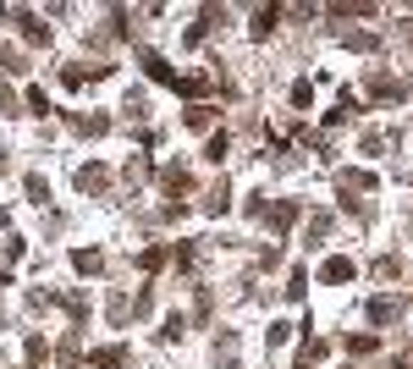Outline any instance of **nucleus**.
<instances>
[{"label": "nucleus", "mask_w": 413, "mask_h": 369, "mask_svg": "<svg viewBox=\"0 0 413 369\" xmlns=\"http://www.w3.org/2000/svg\"><path fill=\"white\" fill-rule=\"evenodd\" d=\"M78 187H83V193H105V187H110V171H105V165H83Z\"/></svg>", "instance_id": "f257e3e1"}, {"label": "nucleus", "mask_w": 413, "mask_h": 369, "mask_svg": "<svg viewBox=\"0 0 413 369\" xmlns=\"http://www.w3.org/2000/svg\"><path fill=\"white\" fill-rule=\"evenodd\" d=\"M336 187L347 193V204H352V193H370L375 177H370V171H342V177H336Z\"/></svg>", "instance_id": "f03ea898"}, {"label": "nucleus", "mask_w": 413, "mask_h": 369, "mask_svg": "<svg viewBox=\"0 0 413 369\" xmlns=\"http://www.w3.org/2000/svg\"><path fill=\"white\" fill-rule=\"evenodd\" d=\"M320 281H330V287L336 281H352V259H325L320 265Z\"/></svg>", "instance_id": "7ed1b4c3"}, {"label": "nucleus", "mask_w": 413, "mask_h": 369, "mask_svg": "<svg viewBox=\"0 0 413 369\" xmlns=\"http://www.w3.org/2000/svg\"><path fill=\"white\" fill-rule=\"evenodd\" d=\"M265 215H270V226L281 232V226H292V221H298V204H292V199H281V204H265Z\"/></svg>", "instance_id": "20e7f679"}, {"label": "nucleus", "mask_w": 413, "mask_h": 369, "mask_svg": "<svg viewBox=\"0 0 413 369\" xmlns=\"http://www.w3.org/2000/svg\"><path fill=\"white\" fill-rule=\"evenodd\" d=\"M370 94H380V100H402V83L386 78V72H375V78H370Z\"/></svg>", "instance_id": "39448f33"}, {"label": "nucleus", "mask_w": 413, "mask_h": 369, "mask_svg": "<svg viewBox=\"0 0 413 369\" xmlns=\"http://www.w3.org/2000/svg\"><path fill=\"white\" fill-rule=\"evenodd\" d=\"M160 182H165V193H187V187H193V177H187L182 165H171V171H165Z\"/></svg>", "instance_id": "423d86ee"}, {"label": "nucleus", "mask_w": 413, "mask_h": 369, "mask_svg": "<svg viewBox=\"0 0 413 369\" xmlns=\"http://www.w3.org/2000/svg\"><path fill=\"white\" fill-rule=\"evenodd\" d=\"M370 314H375V326H392V320H397V298H375Z\"/></svg>", "instance_id": "0eeeda50"}, {"label": "nucleus", "mask_w": 413, "mask_h": 369, "mask_svg": "<svg viewBox=\"0 0 413 369\" xmlns=\"http://www.w3.org/2000/svg\"><path fill=\"white\" fill-rule=\"evenodd\" d=\"M276 17H281L276 6H265V11H253V33H259V39H265V33H276Z\"/></svg>", "instance_id": "6e6552de"}, {"label": "nucleus", "mask_w": 413, "mask_h": 369, "mask_svg": "<svg viewBox=\"0 0 413 369\" xmlns=\"http://www.w3.org/2000/svg\"><path fill=\"white\" fill-rule=\"evenodd\" d=\"M72 265H78L83 276H94V270H100L105 259H100V254H94V248H78V254H72Z\"/></svg>", "instance_id": "1a4fd4ad"}, {"label": "nucleus", "mask_w": 413, "mask_h": 369, "mask_svg": "<svg viewBox=\"0 0 413 369\" xmlns=\"http://www.w3.org/2000/svg\"><path fill=\"white\" fill-rule=\"evenodd\" d=\"M22 39H28V44H44V39H50V28L33 22V17H22Z\"/></svg>", "instance_id": "9d476101"}, {"label": "nucleus", "mask_w": 413, "mask_h": 369, "mask_svg": "<svg viewBox=\"0 0 413 369\" xmlns=\"http://www.w3.org/2000/svg\"><path fill=\"white\" fill-rule=\"evenodd\" d=\"M94 369H122V348H100L94 353Z\"/></svg>", "instance_id": "9b49d317"}, {"label": "nucleus", "mask_w": 413, "mask_h": 369, "mask_svg": "<svg viewBox=\"0 0 413 369\" xmlns=\"http://www.w3.org/2000/svg\"><path fill=\"white\" fill-rule=\"evenodd\" d=\"M0 66H6V72H28V66H22V50H11V44H0Z\"/></svg>", "instance_id": "f8f14e48"}, {"label": "nucleus", "mask_w": 413, "mask_h": 369, "mask_svg": "<svg viewBox=\"0 0 413 369\" xmlns=\"http://www.w3.org/2000/svg\"><path fill=\"white\" fill-rule=\"evenodd\" d=\"M226 204H231V199H226V182H215V187H209V209L221 215V209H226Z\"/></svg>", "instance_id": "ddd939ff"}, {"label": "nucleus", "mask_w": 413, "mask_h": 369, "mask_svg": "<svg viewBox=\"0 0 413 369\" xmlns=\"http://www.w3.org/2000/svg\"><path fill=\"white\" fill-rule=\"evenodd\" d=\"M28 193H33V204H44V199H50V187H44V177H28Z\"/></svg>", "instance_id": "4468645a"}, {"label": "nucleus", "mask_w": 413, "mask_h": 369, "mask_svg": "<svg viewBox=\"0 0 413 369\" xmlns=\"http://www.w3.org/2000/svg\"><path fill=\"white\" fill-rule=\"evenodd\" d=\"M375 276H380V281H392V276H402V265H397V259H380V265H375Z\"/></svg>", "instance_id": "2eb2a0df"}]
</instances>
